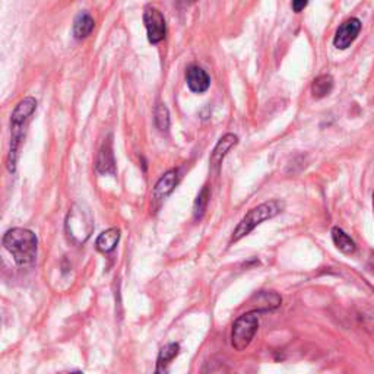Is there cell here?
Instances as JSON below:
<instances>
[{
  "instance_id": "1",
  "label": "cell",
  "mask_w": 374,
  "mask_h": 374,
  "mask_svg": "<svg viewBox=\"0 0 374 374\" xmlns=\"http://www.w3.org/2000/svg\"><path fill=\"white\" fill-rule=\"evenodd\" d=\"M3 247L13 256L18 266H31L35 263L38 240L37 235L26 228H10L3 235Z\"/></svg>"
},
{
  "instance_id": "2",
  "label": "cell",
  "mask_w": 374,
  "mask_h": 374,
  "mask_svg": "<svg viewBox=\"0 0 374 374\" xmlns=\"http://www.w3.org/2000/svg\"><path fill=\"white\" fill-rule=\"evenodd\" d=\"M37 108V100L33 96H25L24 100H21L13 113L10 116V148H9V155H8V170L10 173L15 171L17 169V160H18V148L21 141L24 139V132L25 126L31 116L34 114Z\"/></svg>"
},
{
  "instance_id": "3",
  "label": "cell",
  "mask_w": 374,
  "mask_h": 374,
  "mask_svg": "<svg viewBox=\"0 0 374 374\" xmlns=\"http://www.w3.org/2000/svg\"><path fill=\"white\" fill-rule=\"evenodd\" d=\"M284 207H285V203L278 201V199L268 201L265 203L253 207V210H250L243 216L239 226L235 227L230 241L231 243L240 241L243 237H246L247 234H250L257 226H260L262 223H265V221H268L276 215H280L284 211Z\"/></svg>"
},
{
  "instance_id": "4",
  "label": "cell",
  "mask_w": 374,
  "mask_h": 374,
  "mask_svg": "<svg viewBox=\"0 0 374 374\" xmlns=\"http://www.w3.org/2000/svg\"><path fill=\"white\" fill-rule=\"evenodd\" d=\"M259 329V312L253 310L241 314L232 325L231 345L235 351H244L252 343Z\"/></svg>"
},
{
  "instance_id": "5",
  "label": "cell",
  "mask_w": 374,
  "mask_h": 374,
  "mask_svg": "<svg viewBox=\"0 0 374 374\" xmlns=\"http://www.w3.org/2000/svg\"><path fill=\"white\" fill-rule=\"evenodd\" d=\"M144 24L149 43L151 44L161 43L165 38V33H167V25H165L162 13L155 8H146L144 13Z\"/></svg>"
},
{
  "instance_id": "6",
  "label": "cell",
  "mask_w": 374,
  "mask_h": 374,
  "mask_svg": "<svg viewBox=\"0 0 374 374\" xmlns=\"http://www.w3.org/2000/svg\"><path fill=\"white\" fill-rule=\"evenodd\" d=\"M178 170H170L165 173L154 187V190H152V195H151V201H152V210L157 211L160 210V206L162 205V202L167 199L171 193L174 192L176 186L178 185Z\"/></svg>"
},
{
  "instance_id": "7",
  "label": "cell",
  "mask_w": 374,
  "mask_h": 374,
  "mask_svg": "<svg viewBox=\"0 0 374 374\" xmlns=\"http://www.w3.org/2000/svg\"><path fill=\"white\" fill-rule=\"evenodd\" d=\"M359 31H362V21L358 18L346 19L335 34L334 44L338 50H346L357 40Z\"/></svg>"
},
{
  "instance_id": "8",
  "label": "cell",
  "mask_w": 374,
  "mask_h": 374,
  "mask_svg": "<svg viewBox=\"0 0 374 374\" xmlns=\"http://www.w3.org/2000/svg\"><path fill=\"white\" fill-rule=\"evenodd\" d=\"M239 144V137L232 135V133H227L226 136L221 137V139L218 141V144L215 145L212 154H211V167L215 170V171H219L221 169V164H223V160L226 158V155L228 154V152Z\"/></svg>"
},
{
  "instance_id": "9",
  "label": "cell",
  "mask_w": 374,
  "mask_h": 374,
  "mask_svg": "<svg viewBox=\"0 0 374 374\" xmlns=\"http://www.w3.org/2000/svg\"><path fill=\"white\" fill-rule=\"evenodd\" d=\"M186 82L192 92L203 94L211 85V78L199 66H190L186 72Z\"/></svg>"
},
{
  "instance_id": "10",
  "label": "cell",
  "mask_w": 374,
  "mask_h": 374,
  "mask_svg": "<svg viewBox=\"0 0 374 374\" xmlns=\"http://www.w3.org/2000/svg\"><path fill=\"white\" fill-rule=\"evenodd\" d=\"M95 170L100 174H116V161H114V154H113V146L112 142L107 141L103 144L100 148L99 157H96L95 162Z\"/></svg>"
},
{
  "instance_id": "11",
  "label": "cell",
  "mask_w": 374,
  "mask_h": 374,
  "mask_svg": "<svg viewBox=\"0 0 374 374\" xmlns=\"http://www.w3.org/2000/svg\"><path fill=\"white\" fill-rule=\"evenodd\" d=\"M119 241H120V230L113 227V228H108V230L103 231L99 235V239H96V241H95V247L100 253H104V255L112 253L117 247Z\"/></svg>"
},
{
  "instance_id": "12",
  "label": "cell",
  "mask_w": 374,
  "mask_h": 374,
  "mask_svg": "<svg viewBox=\"0 0 374 374\" xmlns=\"http://www.w3.org/2000/svg\"><path fill=\"white\" fill-rule=\"evenodd\" d=\"M255 298L259 313L278 309L282 303V298L276 293H273V291H260V293L255 296Z\"/></svg>"
},
{
  "instance_id": "13",
  "label": "cell",
  "mask_w": 374,
  "mask_h": 374,
  "mask_svg": "<svg viewBox=\"0 0 374 374\" xmlns=\"http://www.w3.org/2000/svg\"><path fill=\"white\" fill-rule=\"evenodd\" d=\"M332 240H334L335 246L338 247V250H341L345 255H352L357 250L355 241L339 227L332 228Z\"/></svg>"
},
{
  "instance_id": "14",
  "label": "cell",
  "mask_w": 374,
  "mask_h": 374,
  "mask_svg": "<svg viewBox=\"0 0 374 374\" xmlns=\"http://www.w3.org/2000/svg\"><path fill=\"white\" fill-rule=\"evenodd\" d=\"M95 26L94 18L87 12H82L76 17L75 22H74V35L76 40H82L87 38Z\"/></svg>"
},
{
  "instance_id": "15",
  "label": "cell",
  "mask_w": 374,
  "mask_h": 374,
  "mask_svg": "<svg viewBox=\"0 0 374 374\" xmlns=\"http://www.w3.org/2000/svg\"><path fill=\"white\" fill-rule=\"evenodd\" d=\"M332 90H334V78L330 75L317 76L312 84V94L317 100L325 99L332 92Z\"/></svg>"
},
{
  "instance_id": "16",
  "label": "cell",
  "mask_w": 374,
  "mask_h": 374,
  "mask_svg": "<svg viewBox=\"0 0 374 374\" xmlns=\"http://www.w3.org/2000/svg\"><path fill=\"white\" fill-rule=\"evenodd\" d=\"M178 352H180L178 343L171 342L169 345H165L164 348L160 351V355L157 359V371L164 373L165 370H167V366L178 355Z\"/></svg>"
},
{
  "instance_id": "17",
  "label": "cell",
  "mask_w": 374,
  "mask_h": 374,
  "mask_svg": "<svg viewBox=\"0 0 374 374\" xmlns=\"http://www.w3.org/2000/svg\"><path fill=\"white\" fill-rule=\"evenodd\" d=\"M154 123H155V128L161 133H167L169 132V129H170V113H169V108L165 107L164 104H158L155 107Z\"/></svg>"
},
{
  "instance_id": "18",
  "label": "cell",
  "mask_w": 374,
  "mask_h": 374,
  "mask_svg": "<svg viewBox=\"0 0 374 374\" xmlns=\"http://www.w3.org/2000/svg\"><path fill=\"white\" fill-rule=\"evenodd\" d=\"M210 196H211L210 189H207V186H203L195 201V205H193V215H195V219H201L203 216L207 202H210Z\"/></svg>"
},
{
  "instance_id": "19",
  "label": "cell",
  "mask_w": 374,
  "mask_h": 374,
  "mask_svg": "<svg viewBox=\"0 0 374 374\" xmlns=\"http://www.w3.org/2000/svg\"><path fill=\"white\" fill-rule=\"evenodd\" d=\"M307 5H309V0H293V3H291V6H293V10L296 13H300L301 10L306 9Z\"/></svg>"
},
{
  "instance_id": "20",
  "label": "cell",
  "mask_w": 374,
  "mask_h": 374,
  "mask_svg": "<svg viewBox=\"0 0 374 374\" xmlns=\"http://www.w3.org/2000/svg\"><path fill=\"white\" fill-rule=\"evenodd\" d=\"M195 2H196V0H177V3H178L180 6H189V5L195 3Z\"/></svg>"
},
{
  "instance_id": "21",
  "label": "cell",
  "mask_w": 374,
  "mask_h": 374,
  "mask_svg": "<svg viewBox=\"0 0 374 374\" xmlns=\"http://www.w3.org/2000/svg\"><path fill=\"white\" fill-rule=\"evenodd\" d=\"M373 211H374V193H373Z\"/></svg>"
}]
</instances>
